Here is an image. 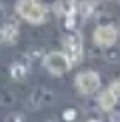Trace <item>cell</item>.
<instances>
[{"instance_id": "cell-8", "label": "cell", "mask_w": 120, "mask_h": 122, "mask_svg": "<svg viewBox=\"0 0 120 122\" xmlns=\"http://www.w3.org/2000/svg\"><path fill=\"white\" fill-rule=\"evenodd\" d=\"M26 64H22V62H14L12 66H10V76H12L14 80H24L26 78Z\"/></svg>"}, {"instance_id": "cell-12", "label": "cell", "mask_w": 120, "mask_h": 122, "mask_svg": "<svg viewBox=\"0 0 120 122\" xmlns=\"http://www.w3.org/2000/svg\"><path fill=\"white\" fill-rule=\"evenodd\" d=\"M110 90H112V92L120 98V80H114V82L110 84Z\"/></svg>"}, {"instance_id": "cell-6", "label": "cell", "mask_w": 120, "mask_h": 122, "mask_svg": "<svg viewBox=\"0 0 120 122\" xmlns=\"http://www.w3.org/2000/svg\"><path fill=\"white\" fill-rule=\"evenodd\" d=\"M116 104H118V96L114 94L110 88H106L102 94L98 96V106L104 110V112H112V110L116 108Z\"/></svg>"}, {"instance_id": "cell-4", "label": "cell", "mask_w": 120, "mask_h": 122, "mask_svg": "<svg viewBox=\"0 0 120 122\" xmlns=\"http://www.w3.org/2000/svg\"><path fill=\"white\" fill-rule=\"evenodd\" d=\"M82 50H84V44H82V36L80 32H70L66 38H64V50L62 52L68 56L70 64H78L82 60Z\"/></svg>"}, {"instance_id": "cell-11", "label": "cell", "mask_w": 120, "mask_h": 122, "mask_svg": "<svg viewBox=\"0 0 120 122\" xmlns=\"http://www.w3.org/2000/svg\"><path fill=\"white\" fill-rule=\"evenodd\" d=\"M6 122H26V120H24L22 114H10L8 118H6Z\"/></svg>"}, {"instance_id": "cell-16", "label": "cell", "mask_w": 120, "mask_h": 122, "mask_svg": "<svg viewBox=\"0 0 120 122\" xmlns=\"http://www.w3.org/2000/svg\"><path fill=\"white\" fill-rule=\"evenodd\" d=\"M92 122H94V120H92Z\"/></svg>"}, {"instance_id": "cell-7", "label": "cell", "mask_w": 120, "mask_h": 122, "mask_svg": "<svg viewBox=\"0 0 120 122\" xmlns=\"http://www.w3.org/2000/svg\"><path fill=\"white\" fill-rule=\"evenodd\" d=\"M76 0H56V4H54V10H56V14H60V16L68 18L72 16L74 12H76Z\"/></svg>"}, {"instance_id": "cell-5", "label": "cell", "mask_w": 120, "mask_h": 122, "mask_svg": "<svg viewBox=\"0 0 120 122\" xmlns=\"http://www.w3.org/2000/svg\"><path fill=\"white\" fill-rule=\"evenodd\" d=\"M118 40V32L114 26L110 24H104V26H98L94 30V42L102 48H108V46H114Z\"/></svg>"}, {"instance_id": "cell-2", "label": "cell", "mask_w": 120, "mask_h": 122, "mask_svg": "<svg viewBox=\"0 0 120 122\" xmlns=\"http://www.w3.org/2000/svg\"><path fill=\"white\" fill-rule=\"evenodd\" d=\"M74 84H76L78 92L82 96H92L94 92H98V88H100V76L94 72V70H84V72H80L76 76Z\"/></svg>"}, {"instance_id": "cell-1", "label": "cell", "mask_w": 120, "mask_h": 122, "mask_svg": "<svg viewBox=\"0 0 120 122\" xmlns=\"http://www.w3.org/2000/svg\"><path fill=\"white\" fill-rule=\"evenodd\" d=\"M16 12L30 24H42L46 20V8L38 0H18Z\"/></svg>"}, {"instance_id": "cell-3", "label": "cell", "mask_w": 120, "mask_h": 122, "mask_svg": "<svg viewBox=\"0 0 120 122\" xmlns=\"http://www.w3.org/2000/svg\"><path fill=\"white\" fill-rule=\"evenodd\" d=\"M70 60L64 52H48L44 56V68L54 76H62L70 70Z\"/></svg>"}, {"instance_id": "cell-9", "label": "cell", "mask_w": 120, "mask_h": 122, "mask_svg": "<svg viewBox=\"0 0 120 122\" xmlns=\"http://www.w3.org/2000/svg\"><path fill=\"white\" fill-rule=\"evenodd\" d=\"M2 34H4V42L14 44L18 38V28L14 24H6V26H2Z\"/></svg>"}, {"instance_id": "cell-13", "label": "cell", "mask_w": 120, "mask_h": 122, "mask_svg": "<svg viewBox=\"0 0 120 122\" xmlns=\"http://www.w3.org/2000/svg\"><path fill=\"white\" fill-rule=\"evenodd\" d=\"M74 116H76V110H64V118H66L68 122L74 120Z\"/></svg>"}, {"instance_id": "cell-15", "label": "cell", "mask_w": 120, "mask_h": 122, "mask_svg": "<svg viewBox=\"0 0 120 122\" xmlns=\"http://www.w3.org/2000/svg\"><path fill=\"white\" fill-rule=\"evenodd\" d=\"M48 122H52V120H48Z\"/></svg>"}, {"instance_id": "cell-14", "label": "cell", "mask_w": 120, "mask_h": 122, "mask_svg": "<svg viewBox=\"0 0 120 122\" xmlns=\"http://www.w3.org/2000/svg\"><path fill=\"white\" fill-rule=\"evenodd\" d=\"M4 42V34H2V28H0V44Z\"/></svg>"}, {"instance_id": "cell-10", "label": "cell", "mask_w": 120, "mask_h": 122, "mask_svg": "<svg viewBox=\"0 0 120 122\" xmlns=\"http://www.w3.org/2000/svg\"><path fill=\"white\" fill-rule=\"evenodd\" d=\"M80 14H82L84 18L86 16H90L92 14V10H94V0H82V4H80Z\"/></svg>"}]
</instances>
